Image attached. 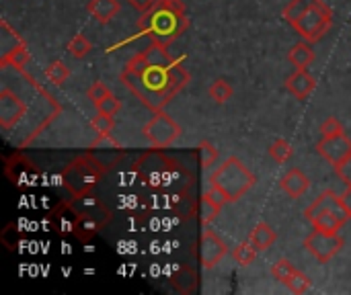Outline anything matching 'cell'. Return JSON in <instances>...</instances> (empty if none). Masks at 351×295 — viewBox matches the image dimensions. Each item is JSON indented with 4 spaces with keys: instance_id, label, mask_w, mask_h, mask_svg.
<instances>
[{
    "instance_id": "f546056e",
    "label": "cell",
    "mask_w": 351,
    "mask_h": 295,
    "mask_svg": "<svg viewBox=\"0 0 351 295\" xmlns=\"http://www.w3.org/2000/svg\"><path fill=\"white\" fill-rule=\"evenodd\" d=\"M343 131H346L343 129V123L337 117H327L323 121V125H321V136L323 138H333V136H339Z\"/></svg>"
},
{
    "instance_id": "836d02e7",
    "label": "cell",
    "mask_w": 351,
    "mask_h": 295,
    "mask_svg": "<svg viewBox=\"0 0 351 295\" xmlns=\"http://www.w3.org/2000/svg\"><path fill=\"white\" fill-rule=\"evenodd\" d=\"M128 2H130V6H132V8H136L138 12H142V14H144V12L152 10V8L156 6V2H158V0H128Z\"/></svg>"
},
{
    "instance_id": "9c48e42d",
    "label": "cell",
    "mask_w": 351,
    "mask_h": 295,
    "mask_svg": "<svg viewBox=\"0 0 351 295\" xmlns=\"http://www.w3.org/2000/svg\"><path fill=\"white\" fill-rule=\"evenodd\" d=\"M317 152L335 168L351 154V140L346 136V131L333 138H321V142L317 144Z\"/></svg>"
},
{
    "instance_id": "52a82bcc",
    "label": "cell",
    "mask_w": 351,
    "mask_h": 295,
    "mask_svg": "<svg viewBox=\"0 0 351 295\" xmlns=\"http://www.w3.org/2000/svg\"><path fill=\"white\" fill-rule=\"evenodd\" d=\"M346 246V240L339 236V232H323V230H313L306 238H304V248L311 257H315L319 263H329L331 259H335L341 248Z\"/></svg>"
},
{
    "instance_id": "44dd1931",
    "label": "cell",
    "mask_w": 351,
    "mask_h": 295,
    "mask_svg": "<svg viewBox=\"0 0 351 295\" xmlns=\"http://www.w3.org/2000/svg\"><path fill=\"white\" fill-rule=\"evenodd\" d=\"M45 78L51 82V84H62L70 78V68L62 62V60H53L47 68H45Z\"/></svg>"
},
{
    "instance_id": "e0dca14e",
    "label": "cell",
    "mask_w": 351,
    "mask_h": 295,
    "mask_svg": "<svg viewBox=\"0 0 351 295\" xmlns=\"http://www.w3.org/2000/svg\"><path fill=\"white\" fill-rule=\"evenodd\" d=\"M27 62H29V49H27L25 41H16L10 49H6L2 53V60H0L2 66H10L14 70H23L27 66Z\"/></svg>"
},
{
    "instance_id": "d4e9b609",
    "label": "cell",
    "mask_w": 351,
    "mask_h": 295,
    "mask_svg": "<svg viewBox=\"0 0 351 295\" xmlns=\"http://www.w3.org/2000/svg\"><path fill=\"white\" fill-rule=\"evenodd\" d=\"M296 273V267L288 261V259H280L271 265V275L276 281H280L282 285H288V281L292 279V275Z\"/></svg>"
},
{
    "instance_id": "7a4b0ae2",
    "label": "cell",
    "mask_w": 351,
    "mask_h": 295,
    "mask_svg": "<svg viewBox=\"0 0 351 295\" xmlns=\"http://www.w3.org/2000/svg\"><path fill=\"white\" fill-rule=\"evenodd\" d=\"M189 27V18L185 16L183 0H158L156 6L142 14L138 21V29L148 33L152 41L167 45L173 43L179 35Z\"/></svg>"
},
{
    "instance_id": "3957f363",
    "label": "cell",
    "mask_w": 351,
    "mask_h": 295,
    "mask_svg": "<svg viewBox=\"0 0 351 295\" xmlns=\"http://www.w3.org/2000/svg\"><path fill=\"white\" fill-rule=\"evenodd\" d=\"M286 23L308 43H319L333 25V10L325 0H292L284 8Z\"/></svg>"
},
{
    "instance_id": "e575fe53",
    "label": "cell",
    "mask_w": 351,
    "mask_h": 295,
    "mask_svg": "<svg viewBox=\"0 0 351 295\" xmlns=\"http://www.w3.org/2000/svg\"><path fill=\"white\" fill-rule=\"evenodd\" d=\"M341 203H343V207L348 211V218L351 220V187H348V191L341 195Z\"/></svg>"
},
{
    "instance_id": "ffe728a7",
    "label": "cell",
    "mask_w": 351,
    "mask_h": 295,
    "mask_svg": "<svg viewBox=\"0 0 351 295\" xmlns=\"http://www.w3.org/2000/svg\"><path fill=\"white\" fill-rule=\"evenodd\" d=\"M259 251L255 248V244L247 238L245 242H241L234 251H232V259L241 265V267H249L253 265V261L257 259Z\"/></svg>"
},
{
    "instance_id": "5bb4252c",
    "label": "cell",
    "mask_w": 351,
    "mask_h": 295,
    "mask_svg": "<svg viewBox=\"0 0 351 295\" xmlns=\"http://www.w3.org/2000/svg\"><path fill=\"white\" fill-rule=\"evenodd\" d=\"M86 8L95 21H99L101 25H107L121 10V2L119 0H90Z\"/></svg>"
},
{
    "instance_id": "d6a6232c",
    "label": "cell",
    "mask_w": 351,
    "mask_h": 295,
    "mask_svg": "<svg viewBox=\"0 0 351 295\" xmlns=\"http://www.w3.org/2000/svg\"><path fill=\"white\" fill-rule=\"evenodd\" d=\"M335 172H337V177H339L341 183H346L348 187H351V154L341 164L335 166Z\"/></svg>"
},
{
    "instance_id": "ac0fdd59",
    "label": "cell",
    "mask_w": 351,
    "mask_h": 295,
    "mask_svg": "<svg viewBox=\"0 0 351 295\" xmlns=\"http://www.w3.org/2000/svg\"><path fill=\"white\" fill-rule=\"evenodd\" d=\"M276 238H278V234H276L274 228H271L269 224H265V222H259V224L253 228L251 236H249V240L255 244V248H257L259 253H265L267 248H271V244L276 242Z\"/></svg>"
},
{
    "instance_id": "9a60e30c",
    "label": "cell",
    "mask_w": 351,
    "mask_h": 295,
    "mask_svg": "<svg viewBox=\"0 0 351 295\" xmlns=\"http://www.w3.org/2000/svg\"><path fill=\"white\" fill-rule=\"evenodd\" d=\"M315 49H313V43H308V41H302V43H296V45H292V49L288 51V62L296 68V70H300V68H308L313 62H315Z\"/></svg>"
},
{
    "instance_id": "4fadbf2b",
    "label": "cell",
    "mask_w": 351,
    "mask_h": 295,
    "mask_svg": "<svg viewBox=\"0 0 351 295\" xmlns=\"http://www.w3.org/2000/svg\"><path fill=\"white\" fill-rule=\"evenodd\" d=\"M280 187H282V191H284L290 199H300V197L308 191L311 181H308V177H306L300 168L294 166V168H290V170L282 177Z\"/></svg>"
},
{
    "instance_id": "8fae6325",
    "label": "cell",
    "mask_w": 351,
    "mask_h": 295,
    "mask_svg": "<svg viewBox=\"0 0 351 295\" xmlns=\"http://www.w3.org/2000/svg\"><path fill=\"white\" fill-rule=\"evenodd\" d=\"M286 88H288V92L292 97H296L298 101H304V99H308L315 92L317 78L313 74H308L306 68H300V70H296L294 74H290L286 78Z\"/></svg>"
},
{
    "instance_id": "cb8c5ba5",
    "label": "cell",
    "mask_w": 351,
    "mask_h": 295,
    "mask_svg": "<svg viewBox=\"0 0 351 295\" xmlns=\"http://www.w3.org/2000/svg\"><path fill=\"white\" fill-rule=\"evenodd\" d=\"M90 127L97 133V138H107V136H111V131L115 127V121H113L111 115H105V113L97 111V115L90 119Z\"/></svg>"
},
{
    "instance_id": "1f68e13d",
    "label": "cell",
    "mask_w": 351,
    "mask_h": 295,
    "mask_svg": "<svg viewBox=\"0 0 351 295\" xmlns=\"http://www.w3.org/2000/svg\"><path fill=\"white\" fill-rule=\"evenodd\" d=\"M204 197H208L210 201H214V203H216V205H220V207H224L226 203H230L228 195H226L218 185H210V189L204 193Z\"/></svg>"
},
{
    "instance_id": "2e32d148",
    "label": "cell",
    "mask_w": 351,
    "mask_h": 295,
    "mask_svg": "<svg viewBox=\"0 0 351 295\" xmlns=\"http://www.w3.org/2000/svg\"><path fill=\"white\" fill-rule=\"evenodd\" d=\"M350 218L346 214H337V211H323L317 218H313V228L323 230V232H339L346 222Z\"/></svg>"
},
{
    "instance_id": "603a6c76",
    "label": "cell",
    "mask_w": 351,
    "mask_h": 295,
    "mask_svg": "<svg viewBox=\"0 0 351 295\" xmlns=\"http://www.w3.org/2000/svg\"><path fill=\"white\" fill-rule=\"evenodd\" d=\"M66 49H68V53H70L72 57H76V60H82V57H86V55L90 53L93 45H90V41H88L84 35H74V37L68 41Z\"/></svg>"
},
{
    "instance_id": "83f0119b",
    "label": "cell",
    "mask_w": 351,
    "mask_h": 295,
    "mask_svg": "<svg viewBox=\"0 0 351 295\" xmlns=\"http://www.w3.org/2000/svg\"><path fill=\"white\" fill-rule=\"evenodd\" d=\"M292 294L296 295H302L306 294V292H311V287H313V281L302 273V271H298L296 269V273L292 275V279L288 281V285H286Z\"/></svg>"
},
{
    "instance_id": "d6986e66",
    "label": "cell",
    "mask_w": 351,
    "mask_h": 295,
    "mask_svg": "<svg viewBox=\"0 0 351 295\" xmlns=\"http://www.w3.org/2000/svg\"><path fill=\"white\" fill-rule=\"evenodd\" d=\"M208 94H210V99H212L214 103L224 105V103L230 101V97L234 94V88H232V84H230L228 80L216 78V80L210 84V88H208Z\"/></svg>"
},
{
    "instance_id": "7c38bea8",
    "label": "cell",
    "mask_w": 351,
    "mask_h": 295,
    "mask_svg": "<svg viewBox=\"0 0 351 295\" xmlns=\"http://www.w3.org/2000/svg\"><path fill=\"white\" fill-rule=\"evenodd\" d=\"M323 211H337V214H346L348 216V211H346V207H343V203H341V195H337L335 191H323L306 209H304V218L308 220V222H313V218H317L319 214H323Z\"/></svg>"
},
{
    "instance_id": "6da1fadb",
    "label": "cell",
    "mask_w": 351,
    "mask_h": 295,
    "mask_svg": "<svg viewBox=\"0 0 351 295\" xmlns=\"http://www.w3.org/2000/svg\"><path fill=\"white\" fill-rule=\"evenodd\" d=\"M123 86L150 111H162L191 80L189 72L175 60L167 45L152 41L138 51L121 72Z\"/></svg>"
},
{
    "instance_id": "277c9868",
    "label": "cell",
    "mask_w": 351,
    "mask_h": 295,
    "mask_svg": "<svg viewBox=\"0 0 351 295\" xmlns=\"http://www.w3.org/2000/svg\"><path fill=\"white\" fill-rule=\"evenodd\" d=\"M255 175L237 156H228L210 177V185H218L228 195L230 203L243 199L255 187Z\"/></svg>"
},
{
    "instance_id": "30bf717a",
    "label": "cell",
    "mask_w": 351,
    "mask_h": 295,
    "mask_svg": "<svg viewBox=\"0 0 351 295\" xmlns=\"http://www.w3.org/2000/svg\"><path fill=\"white\" fill-rule=\"evenodd\" d=\"M25 111H27L25 103L12 90L2 88V92H0V125H2V129L14 127L21 121V117L25 115Z\"/></svg>"
},
{
    "instance_id": "7402d4cb",
    "label": "cell",
    "mask_w": 351,
    "mask_h": 295,
    "mask_svg": "<svg viewBox=\"0 0 351 295\" xmlns=\"http://www.w3.org/2000/svg\"><path fill=\"white\" fill-rule=\"evenodd\" d=\"M269 156H271V160L276 162V164H286L290 158H292V154H294V150H292V146L286 142V140H276L271 146H269Z\"/></svg>"
},
{
    "instance_id": "8992f818",
    "label": "cell",
    "mask_w": 351,
    "mask_h": 295,
    "mask_svg": "<svg viewBox=\"0 0 351 295\" xmlns=\"http://www.w3.org/2000/svg\"><path fill=\"white\" fill-rule=\"evenodd\" d=\"M142 133L146 138V142L156 148V150H165L171 148L183 133L181 125L165 111H154V115L150 117V121L142 127Z\"/></svg>"
},
{
    "instance_id": "4dcf8cb0",
    "label": "cell",
    "mask_w": 351,
    "mask_h": 295,
    "mask_svg": "<svg viewBox=\"0 0 351 295\" xmlns=\"http://www.w3.org/2000/svg\"><path fill=\"white\" fill-rule=\"evenodd\" d=\"M107 94H111V90H109V86H107L105 82H101V80L93 82V84L88 86V90H86V97H88L93 103H97V101L105 99Z\"/></svg>"
},
{
    "instance_id": "ba28073f",
    "label": "cell",
    "mask_w": 351,
    "mask_h": 295,
    "mask_svg": "<svg viewBox=\"0 0 351 295\" xmlns=\"http://www.w3.org/2000/svg\"><path fill=\"white\" fill-rule=\"evenodd\" d=\"M226 255H228L226 242L206 226V230L202 232V238H199V263H202V267L214 269L216 265H220V261Z\"/></svg>"
},
{
    "instance_id": "484cf974",
    "label": "cell",
    "mask_w": 351,
    "mask_h": 295,
    "mask_svg": "<svg viewBox=\"0 0 351 295\" xmlns=\"http://www.w3.org/2000/svg\"><path fill=\"white\" fill-rule=\"evenodd\" d=\"M95 105V109L99 111V113H105V115H111V117H115L119 111H121V107H123V103L111 92V94H107L105 99H101V101H97V103H93Z\"/></svg>"
},
{
    "instance_id": "4316f807",
    "label": "cell",
    "mask_w": 351,
    "mask_h": 295,
    "mask_svg": "<svg viewBox=\"0 0 351 295\" xmlns=\"http://www.w3.org/2000/svg\"><path fill=\"white\" fill-rule=\"evenodd\" d=\"M197 150H199V162H202V166H204V168L214 166V162L218 160V150H216V146H214L212 142L204 140V142H199Z\"/></svg>"
},
{
    "instance_id": "f1b7e54d",
    "label": "cell",
    "mask_w": 351,
    "mask_h": 295,
    "mask_svg": "<svg viewBox=\"0 0 351 295\" xmlns=\"http://www.w3.org/2000/svg\"><path fill=\"white\" fill-rule=\"evenodd\" d=\"M220 211H222V207L220 205H216L214 201H210L208 197H202V224L204 226H210L218 216H220Z\"/></svg>"
},
{
    "instance_id": "5b68a950",
    "label": "cell",
    "mask_w": 351,
    "mask_h": 295,
    "mask_svg": "<svg viewBox=\"0 0 351 295\" xmlns=\"http://www.w3.org/2000/svg\"><path fill=\"white\" fill-rule=\"evenodd\" d=\"M103 164L90 156H82V158H76L66 170H64V185L70 189V193L76 197V199H82L93 187L95 183L101 179V168Z\"/></svg>"
}]
</instances>
